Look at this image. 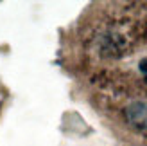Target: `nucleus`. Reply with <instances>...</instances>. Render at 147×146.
Returning a JSON list of instances; mask_svg holds the SVG:
<instances>
[{"instance_id": "nucleus-1", "label": "nucleus", "mask_w": 147, "mask_h": 146, "mask_svg": "<svg viewBox=\"0 0 147 146\" xmlns=\"http://www.w3.org/2000/svg\"><path fill=\"white\" fill-rule=\"evenodd\" d=\"M126 117L131 126L138 130H147V103L145 101L131 103L126 108Z\"/></svg>"}]
</instances>
